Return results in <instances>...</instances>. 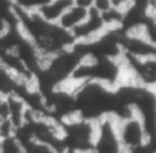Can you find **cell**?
I'll use <instances>...</instances> for the list:
<instances>
[{
  "mask_svg": "<svg viewBox=\"0 0 156 153\" xmlns=\"http://www.w3.org/2000/svg\"><path fill=\"white\" fill-rule=\"evenodd\" d=\"M116 127L123 153H129L146 144L144 125L132 106H124L116 115Z\"/></svg>",
  "mask_w": 156,
  "mask_h": 153,
  "instance_id": "6da1fadb",
  "label": "cell"
},
{
  "mask_svg": "<svg viewBox=\"0 0 156 153\" xmlns=\"http://www.w3.org/2000/svg\"><path fill=\"white\" fill-rule=\"evenodd\" d=\"M93 153H123L113 114H105L96 120V136Z\"/></svg>",
  "mask_w": 156,
  "mask_h": 153,
  "instance_id": "7a4b0ae2",
  "label": "cell"
},
{
  "mask_svg": "<svg viewBox=\"0 0 156 153\" xmlns=\"http://www.w3.org/2000/svg\"><path fill=\"white\" fill-rule=\"evenodd\" d=\"M106 32L107 29L101 20L100 13L96 10L90 9L88 18L78 27H76L71 33L77 43L90 44L101 38Z\"/></svg>",
  "mask_w": 156,
  "mask_h": 153,
  "instance_id": "3957f363",
  "label": "cell"
},
{
  "mask_svg": "<svg viewBox=\"0 0 156 153\" xmlns=\"http://www.w3.org/2000/svg\"><path fill=\"white\" fill-rule=\"evenodd\" d=\"M71 6H73V0H51L39 7L35 12L45 22L55 24Z\"/></svg>",
  "mask_w": 156,
  "mask_h": 153,
  "instance_id": "277c9868",
  "label": "cell"
},
{
  "mask_svg": "<svg viewBox=\"0 0 156 153\" xmlns=\"http://www.w3.org/2000/svg\"><path fill=\"white\" fill-rule=\"evenodd\" d=\"M7 106V118L13 124L16 130H18L24 124V115L27 111V105L24 100L17 94H10L5 97Z\"/></svg>",
  "mask_w": 156,
  "mask_h": 153,
  "instance_id": "5b68a950",
  "label": "cell"
},
{
  "mask_svg": "<svg viewBox=\"0 0 156 153\" xmlns=\"http://www.w3.org/2000/svg\"><path fill=\"white\" fill-rule=\"evenodd\" d=\"M88 15H89L88 10H84L82 7L73 5L61 16V18L56 24H58L61 28L68 32H72L76 27H78L80 23H83L88 18Z\"/></svg>",
  "mask_w": 156,
  "mask_h": 153,
  "instance_id": "8992f818",
  "label": "cell"
},
{
  "mask_svg": "<svg viewBox=\"0 0 156 153\" xmlns=\"http://www.w3.org/2000/svg\"><path fill=\"white\" fill-rule=\"evenodd\" d=\"M22 84H26V83L21 82L20 78L12 71H10L7 67L0 64V97L1 98H5L10 94H16Z\"/></svg>",
  "mask_w": 156,
  "mask_h": 153,
  "instance_id": "52a82bcc",
  "label": "cell"
},
{
  "mask_svg": "<svg viewBox=\"0 0 156 153\" xmlns=\"http://www.w3.org/2000/svg\"><path fill=\"white\" fill-rule=\"evenodd\" d=\"M100 16H101V20L107 31H117L122 26L124 12H121V11L111 7L110 10L100 13Z\"/></svg>",
  "mask_w": 156,
  "mask_h": 153,
  "instance_id": "ba28073f",
  "label": "cell"
},
{
  "mask_svg": "<svg viewBox=\"0 0 156 153\" xmlns=\"http://www.w3.org/2000/svg\"><path fill=\"white\" fill-rule=\"evenodd\" d=\"M134 35H140L149 44L156 47V22L152 20L151 16H149L145 20V22L140 26L138 34H134Z\"/></svg>",
  "mask_w": 156,
  "mask_h": 153,
  "instance_id": "9c48e42d",
  "label": "cell"
},
{
  "mask_svg": "<svg viewBox=\"0 0 156 153\" xmlns=\"http://www.w3.org/2000/svg\"><path fill=\"white\" fill-rule=\"evenodd\" d=\"M0 153H26L21 140L15 135L0 140Z\"/></svg>",
  "mask_w": 156,
  "mask_h": 153,
  "instance_id": "30bf717a",
  "label": "cell"
},
{
  "mask_svg": "<svg viewBox=\"0 0 156 153\" xmlns=\"http://www.w3.org/2000/svg\"><path fill=\"white\" fill-rule=\"evenodd\" d=\"M23 146H24L26 153H60L50 144L39 142V141H34V140L23 142Z\"/></svg>",
  "mask_w": 156,
  "mask_h": 153,
  "instance_id": "8fae6325",
  "label": "cell"
},
{
  "mask_svg": "<svg viewBox=\"0 0 156 153\" xmlns=\"http://www.w3.org/2000/svg\"><path fill=\"white\" fill-rule=\"evenodd\" d=\"M11 1L17 9H21L27 12H32V11H37L39 7H41L43 5L48 4L51 0H11Z\"/></svg>",
  "mask_w": 156,
  "mask_h": 153,
  "instance_id": "7c38bea8",
  "label": "cell"
},
{
  "mask_svg": "<svg viewBox=\"0 0 156 153\" xmlns=\"http://www.w3.org/2000/svg\"><path fill=\"white\" fill-rule=\"evenodd\" d=\"M16 131H17L16 127L13 126V124L10 121L9 118H5V119L1 120V122H0V140L15 136Z\"/></svg>",
  "mask_w": 156,
  "mask_h": 153,
  "instance_id": "4fadbf2b",
  "label": "cell"
},
{
  "mask_svg": "<svg viewBox=\"0 0 156 153\" xmlns=\"http://www.w3.org/2000/svg\"><path fill=\"white\" fill-rule=\"evenodd\" d=\"M132 5H133V0H111V7L121 12H126Z\"/></svg>",
  "mask_w": 156,
  "mask_h": 153,
  "instance_id": "5bb4252c",
  "label": "cell"
},
{
  "mask_svg": "<svg viewBox=\"0 0 156 153\" xmlns=\"http://www.w3.org/2000/svg\"><path fill=\"white\" fill-rule=\"evenodd\" d=\"M93 9L96 10L99 13H102L111 9V0H94Z\"/></svg>",
  "mask_w": 156,
  "mask_h": 153,
  "instance_id": "9a60e30c",
  "label": "cell"
},
{
  "mask_svg": "<svg viewBox=\"0 0 156 153\" xmlns=\"http://www.w3.org/2000/svg\"><path fill=\"white\" fill-rule=\"evenodd\" d=\"M73 5L78 6V7H82L84 10H90L93 9V5H94V0H73Z\"/></svg>",
  "mask_w": 156,
  "mask_h": 153,
  "instance_id": "2e32d148",
  "label": "cell"
},
{
  "mask_svg": "<svg viewBox=\"0 0 156 153\" xmlns=\"http://www.w3.org/2000/svg\"><path fill=\"white\" fill-rule=\"evenodd\" d=\"M146 12L151 17L156 15V0H147L146 1Z\"/></svg>",
  "mask_w": 156,
  "mask_h": 153,
  "instance_id": "e0dca14e",
  "label": "cell"
},
{
  "mask_svg": "<svg viewBox=\"0 0 156 153\" xmlns=\"http://www.w3.org/2000/svg\"><path fill=\"white\" fill-rule=\"evenodd\" d=\"M152 20H154V21L156 22V15H155V16H152Z\"/></svg>",
  "mask_w": 156,
  "mask_h": 153,
  "instance_id": "ac0fdd59",
  "label": "cell"
},
{
  "mask_svg": "<svg viewBox=\"0 0 156 153\" xmlns=\"http://www.w3.org/2000/svg\"><path fill=\"white\" fill-rule=\"evenodd\" d=\"M2 119H4V118H2L1 115H0V122H1V120H2Z\"/></svg>",
  "mask_w": 156,
  "mask_h": 153,
  "instance_id": "d6986e66",
  "label": "cell"
},
{
  "mask_svg": "<svg viewBox=\"0 0 156 153\" xmlns=\"http://www.w3.org/2000/svg\"><path fill=\"white\" fill-rule=\"evenodd\" d=\"M155 93H156V89H155Z\"/></svg>",
  "mask_w": 156,
  "mask_h": 153,
  "instance_id": "ffe728a7",
  "label": "cell"
}]
</instances>
